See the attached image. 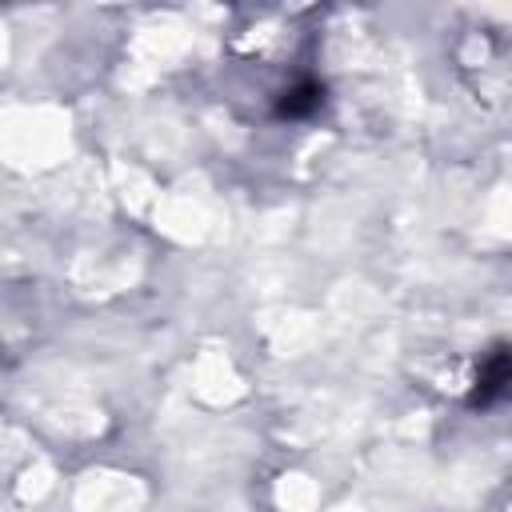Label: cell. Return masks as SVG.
I'll return each instance as SVG.
<instances>
[{"mask_svg":"<svg viewBox=\"0 0 512 512\" xmlns=\"http://www.w3.org/2000/svg\"><path fill=\"white\" fill-rule=\"evenodd\" d=\"M508 388H512V348L508 352H496L484 364V372L476 380V400H492L496 392H508Z\"/></svg>","mask_w":512,"mask_h":512,"instance_id":"6da1fadb","label":"cell"},{"mask_svg":"<svg viewBox=\"0 0 512 512\" xmlns=\"http://www.w3.org/2000/svg\"><path fill=\"white\" fill-rule=\"evenodd\" d=\"M316 104H320V84L304 80V84H296L292 92H284V100H280V112H284V116H308Z\"/></svg>","mask_w":512,"mask_h":512,"instance_id":"7a4b0ae2","label":"cell"}]
</instances>
